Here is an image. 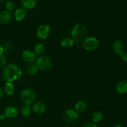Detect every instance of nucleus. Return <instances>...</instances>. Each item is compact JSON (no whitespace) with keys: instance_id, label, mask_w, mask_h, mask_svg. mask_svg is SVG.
Returning <instances> with one entry per match:
<instances>
[{"instance_id":"b1692460","label":"nucleus","mask_w":127,"mask_h":127,"mask_svg":"<svg viewBox=\"0 0 127 127\" xmlns=\"http://www.w3.org/2000/svg\"><path fill=\"white\" fill-rule=\"evenodd\" d=\"M6 63H7V60L5 56L4 55H0V69H2L6 66Z\"/></svg>"},{"instance_id":"393cba45","label":"nucleus","mask_w":127,"mask_h":127,"mask_svg":"<svg viewBox=\"0 0 127 127\" xmlns=\"http://www.w3.org/2000/svg\"><path fill=\"white\" fill-rule=\"evenodd\" d=\"M83 127H98V126L97 125V124H95V123L90 122L85 124Z\"/></svg>"},{"instance_id":"ddd939ff","label":"nucleus","mask_w":127,"mask_h":127,"mask_svg":"<svg viewBox=\"0 0 127 127\" xmlns=\"http://www.w3.org/2000/svg\"><path fill=\"white\" fill-rule=\"evenodd\" d=\"M116 91L120 94H125L127 93V81L122 80L117 83L116 86Z\"/></svg>"},{"instance_id":"f3484780","label":"nucleus","mask_w":127,"mask_h":127,"mask_svg":"<svg viewBox=\"0 0 127 127\" xmlns=\"http://www.w3.org/2000/svg\"><path fill=\"white\" fill-rule=\"evenodd\" d=\"M26 11L24 8H19L14 12L15 19L17 21H21L26 17Z\"/></svg>"},{"instance_id":"4be33fe9","label":"nucleus","mask_w":127,"mask_h":127,"mask_svg":"<svg viewBox=\"0 0 127 127\" xmlns=\"http://www.w3.org/2000/svg\"><path fill=\"white\" fill-rule=\"evenodd\" d=\"M103 118V114L100 111H96L92 115V120L94 123L99 122Z\"/></svg>"},{"instance_id":"f03ea898","label":"nucleus","mask_w":127,"mask_h":127,"mask_svg":"<svg viewBox=\"0 0 127 127\" xmlns=\"http://www.w3.org/2000/svg\"><path fill=\"white\" fill-rule=\"evenodd\" d=\"M71 38L76 43H81L85 40L88 35L86 26L82 24H76L71 30Z\"/></svg>"},{"instance_id":"c756f323","label":"nucleus","mask_w":127,"mask_h":127,"mask_svg":"<svg viewBox=\"0 0 127 127\" xmlns=\"http://www.w3.org/2000/svg\"><path fill=\"white\" fill-rule=\"evenodd\" d=\"M6 1V0H0V1Z\"/></svg>"},{"instance_id":"9b49d317","label":"nucleus","mask_w":127,"mask_h":127,"mask_svg":"<svg viewBox=\"0 0 127 127\" xmlns=\"http://www.w3.org/2000/svg\"><path fill=\"white\" fill-rule=\"evenodd\" d=\"M12 19L11 12L7 11H2L0 12V23L2 24H8Z\"/></svg>"},{"instance_id":"412c9836","label":"nucleus","mask_w":127,"mask_h":127,"mask_svg":"<svg viewBox=\"0 0 127 127\" xmlns=\"http://www.w3.org/2000/svg\"><path fill=\"white\" fill-rule=\"evenodd\" d=\"M38 69L37 68V66L35 65V64L34 63H31V64L29 65V66L27 67V71L29 75L30 76H34L38 72Z\"/></svg>"},{"instance_id":"a211bd4d","label":"nucleus","mask_w":127,"mask_h":127,"mask_svg":"<svg viewBox=\"0 0 127 127\" xmlns=\"http://www.w3.org/2000/svg\"><path fill=\"white\" fill-rule=\"evenodd\" d=\"M74 41L71 38L68 37H64L61 40V45L64 48H69L73 47L74 45Z\"/></svg>"},{"instance_id":"aec40b11","label":"nucleus","mask_w":127,"mask_h":127,"mask_svg":"<svg viewBox=\"0 0 127 127\" xmlns=\"http://www.w3.org/2000/svg\"><path fill=\"white\" fill-rule=\"evenodd\" d=\"M32 112V109L31 107L29 105H24L21 109V115L24 117H28L31 115Z\"/></svg>"},{"instance_id":"6ab92c4d","label":"nucleus","mask_w":127,"mask_h":127,"mask_svg":"<svg viewBox=\"0 0 127 127\" xmlns=\"http://www.w3.org/2000/svg\"><path fill=\"white\" fill-rule=\"evenodd\" d=\"M45 51V47L42 43H37L33 48V53H35V55L40 57L42 56Z\"/></svg>"},{"instance_id":"a878e982","label":"nucleus","mask_w":127,"mask_h":127,"mask_svg":"<svg viewBox=\"0 0 127 127\" xmlns=\"http://www.w3.org/2000/svg\"><path fill=\"white\" fill-rule=\"evenodd\" d=\"M120 56H121V58L123 61L127 62V52H122L121 55H120Z\"/></svg>"},{"instance_id":"f8f14e48","label":"nucleus","mask_w":127,"mask_h":127,"mask_svg":"<svg viewBox=\"0 0 127 127\" xmlns=\"http://www.w3.org/2000/svg\"><path fill=\"white\" fill-rule=\"evenodd\" d=\"M112 49L115 54L120 55L124 52V44L120 40H116L112 43Z\"/></svg>"},{"instance_id":"39448f33","label":"nucleus","mask_w":127,"mask_h":127,"mask_svg":"<svg viewBox=\"0 0 127 127\" xmlns=\"http://www.w3.org/2000/svg\"><path fill=\"white\" fill-rule=\"evenodd\" d=\"M99 40L94 37H87L83 42V47L87 51H94L99 47Z\"/></svg>"},{"instance_id":"1a4fd4ad","label":"nucleus","mask_w":127,"mask_h":127,"mask_svg":"<svg viewBox=\"0 0 127 127\" xmlns=\"http://www.w3.org/2000/svg\"><path fill=\"white\" fill-rule=\"evenodd\" d=\"M21 58L22 60L28 63H32L36 60V55L33 52L30 50H25L22 52Z\"/></svg>"},{"instance_id":"cd10ccee","label":"nucleus","mask_w":127,"mask_h":127,"mask_svg":"<svg viewBox=\"0 0 127 127\" xmlns=\"http://www.w3.org/2000/svg\"><path fill=\"white\" fill-rule=\"evenodd\" d=\"M3 94H4L3 90H2L1 88H0V99L2 97V96H3Z\"/></svg>"},{"instance_id":"6e6552de","label":"nucleus","mask_w":127,"mask_h":127,"mask_svg":"<svg viewBox=\"0 0 127 127\" xmlns=\"http://www.w3.org/2000/svg\"><path fill=\"white\" fill-rule=\"evenodd\" d=\"M51 32V28L48 24H42L37 30V36L41 40H45L48 37Z\"/></svg>"},{"instance_id":"5701e85b","label":"nucleus","mask_w":127,"mask_h":127,"mask_svg":"<svg viewBox=\"0 0 127 127\" xmlns=\"http://www.w3.org/2000/svg\"><path fill=\"white\" fill-rule=\"evenodd\" d=\"M5 7L6 9V11H9V12H11V11H13L15 9L16 4H15L14 1L9 0V1H7L6 2V4H5Z\"/></svg>"},{"instance_id":"7ed1b4c3","label":"nucleus","mask_w":127,"mask_h":127,"mask_svg":"<svg viewBox=\"0 0 127 127\" xmlns=\"http://www.w3.org/2000/svg\"><path fill=\"white\" fill-rule=\"evenodd\" d=\"M20 99L24 104L31 105L34 103L36 99L35 93L29 88L24 89L20 93Z\"/></svg>"},{"instance_id":"c85d7f7f","label":"nucleus","mask_w":127,"mask_h":127,"mask_svg":"<svg viewBox=\"0 0 127 127\" xmlns=\"http://www.w3.org/2000/svg\"><path fill=\"white\" fill-rule=\"evenodd\" d=\"M114 127H122L120 126V125H116V126H115Z\"/></svg>"},{"instance_id":"9d476101","label":"nucleus","mask_w":127,"mask_h":127,"mask_svg":"<svg viewBox=\"0 0 127 127\" xmlns=\"http://www.w3.org/2000/svg\"><path fill=\"white\" fill-rule=\"evenodd\" d=\"M32 111L36 114L38 115H42V114H44L47 109V107H46L45 104L43 102L40 101L35 102L33 103V105H32Z\"/></svg>"},{"instance_id":"4468645a","label":"nucleus","mask_w":127,"mask_h":127,"mask_svg":"<svg viewBox=\"0 0 127 127\" xmlns=\"http://www.w3.org/2000/svg\"><path fill=\"white\" fill-rule=\"evenodd\" d=\"M3 92L7 95H12L15 92V86L12 83H6L3 87Z\"/></svg>"},{"instance_id":"2eb2a0df","label":"nucleus","mask_w":127,"mask_h":127,"mask_svg":"<svg viewBox=\"0 0 127 127\" xmlns=\"http://www.w3.org/2000/svg\"><path fill=\"white\" fill-rule=\"evenodd\" d=\"M38 0H22V5L25 9H32L37 5Z\"/></svg>"},{"instance_id":"20e7f679","label":"nucleus","mask_w":127,"mask_h":127,"mask_svg":"<svg viewBox=\"0 0 127 127\" xmlns=\"http://www.w3.org/2000/svg\"><path fill=\"white\" fill-rule=\"evenodd\" d=\"M35 65L38 69L42 71L48 70L53 65V62L47 56H40L35 60Z\"/></svg>"},{"instance_id":"bb28decb","label":"nucleus","mask_w":127,"mask_h":127,"mask_svg":"<svg viewBox=\"0 0 127 127\" xmlns=\"http://www.w3.org/2000/svg\"><path fill=\"white\" fill-rule=\"evenodd\" d=\"M4 53V49L3 46L0 45V55H3Z\"/></svg>"},{"instance_id":"dca6fc26","label":"nucleus","mask_w":127,"mask_h":127,"mask_svg":"<svg viewBox=\"0 0 127 127\" xmlns=\"http://www.w3.org/2000/svg\"><path fill=\"white\" fill-rule=\"evenodd\" d=\"M87 107H88V105L85 101L79 100V101L77 102L76 104L75 110L78 114H81V113H83L84 111H86Z\"/></svg>"},{"instance_id":"0eeeda50","label":"nucleus","mask_w":127,"mask_h":127,"mask_svg":"<svg viewBox=\"0 0 127 127\" xmlns=\"http://www.w3.org/2000/svg\"><path fill=\"white\" fill-rule=\"evenodd\" d=\"M18 109L14 105H9L5 109L4 112L0 114V120H4L5 117L13 119L16 117L18 115Z\"/></svg>"},{"instance_id":"423d86ee","label":"nucleus","mask_w":127,"mask_h":127,"mask_svg":"<svg viewBox=\"0 0 127 127\" xmlns=\"http://www.w3.org/2000/svg\"><path fill=\"white\" fill-rule=\"evenodd\" d=\"M63 119L68 124H73L79 119V114L73 109H68L64 112Z\"/></svg>"},{"instance_id":"f257e3e1","label":"nucleus","mask_w":127,"mask_h":127,"mask_svg":"<svg viewBox=\"0 0 127 127\" xmlns=\"http://www.w3.org/2000/svg\"><path fill=\"white\" fill-rule=\"evenodd\" d=\"M2 76L6 83H12L22 77V70L17 64H9L4 68Z\"/></svg>"}]
</instances>
